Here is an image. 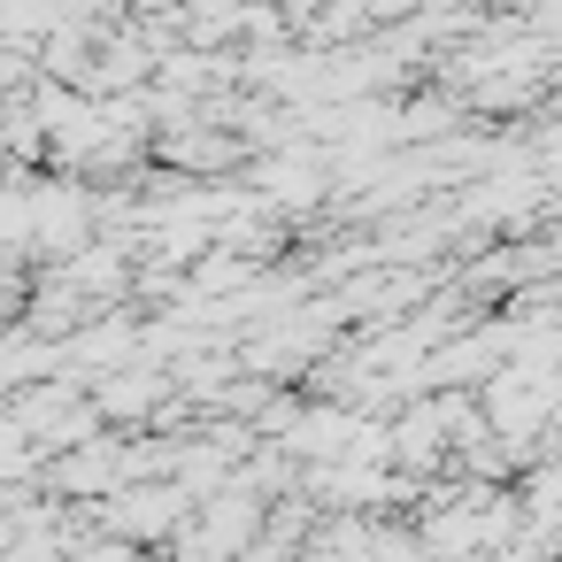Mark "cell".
I'll return each mask as SVG.
<instances>
[{
    "instance_id": "7a4b0ae2",
    "label": "cell",
    "mask_w": 562,
    "mask_h": 562,
    "mask_svg": "<svg viewBox=\"0 0 562 562\" xmlns=\"http://www.w3.org/2000/svg\"><path fill=\"white\" fill-rule=\"evenodd\" d=\"M155 393H162L155 378H124V385H109V393H101V408H147Z\"/></svg>"
},
{
    "instance_id": "6da1fadb",
    "label": "cell",
    "mask_w": 562,
    "mask_h": 562,
    "mask_svg": "<svg viewBox=\"0 0 562 562\" xmlns=\"http://www.w3.org/2000/svg\"><path fill=\"white\" fill-rule=\"evenodd\" d=\"M178 516H186V485H139V493H124V501L109 508V524H116V531H132V539L170 531Z\"/></svg>"
}]
</instances>
